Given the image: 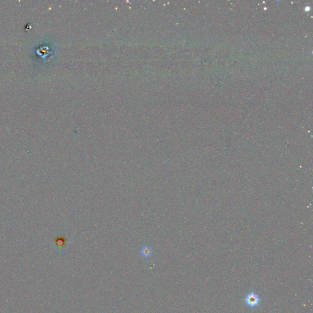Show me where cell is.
I'll list each match as a JSON object with an SVG mask.
<instances>
[{"instance_id": "obj_1", "label": "cell", "mask_w": 313, "mask_h": 313, "mask_svg": "<svg viewBox=\"0 0 313 313\" xmlns=\"http://www.w3.org/2000/svg\"><path fill=\"white\" fill-rule=\"evenodd\" d=\"M261 301L262 298L260 296L254 291L248 292L245 296L243 299V302L245 305L251 309L259 306Z\"/></svg>"}, {"instance_id": "obj_2", "label": "cell", "mask_w": 313, "mask_h": 313, "mask_svg": "<svg viewBox=\"0 0 313 313\" xmlns=\"http://www.w3.org/2000/svg\"><path fill=\"white\" fill-rule=\"evenodd\" d=\"M152 253V251L151 249L149 247H144L142 249H141V253L142 255L143 256H149L151 255V254Z\"/></svg>"}]
</instances>
